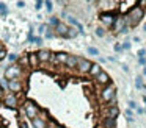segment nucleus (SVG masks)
Listing matches in <instances>:
<instances>
[{"label":"nucleus","instance_id":"obj_1","mask_svg":"<svg viewBox=\"0 0 146 128\" xmlns=\"http://www.w3.org/2000/svg\"><path fill=\"white\" fill-rule=\"evenodd\" d=\"M145 16V11L141 9V6H135V8L130 9L129 16L126 17V24H129L130 27H135V25L140 24V20L143 19Z\"/></svg>","mask_w":146,"mask_h":128},{"label":"nucleus","instance_id":"obj_2","mask_svg":"<svg viewBox=\"0 0 146 128\" xmlns=\"http://www.w3.org/2000/svg\"><path fill=\"white\" fill-rule=\"evenodd\" d=\"M101 97H102V100L107 102V103H110L113 98H116V89H115V86H111V84L105 86L101 92Z\"/></svg>","mask_w":146,"mask_h":128},{"label":"nucleus","instance_id":"obj_3","mask_svg":"<svg viewBox=\"0 0 146 128\" xmlns=\"http://www.w3.org/2000/svg\"><path fill=\"white\" fill-rule=\"evenodd\" d=\"M24 109H25V114H27V117H29L30 120H32V119H35V117H38V114H39L38 106H36L33 102H25Z\"/></svg>","mask_w":146,"mask_h":128},{"label":"nucleus","instance_id":"obj_4","mask_svg":"<svg viewBox=\"0 0 146 128\" xmlns=\"http://www.w3.org/2000/svg\"><path fill=\"white\" fill-rule=\"evenodd\" d=\"M5 77L7 80H17L21 77V67L17 66H10V67L5 70Z\"/></svg>","mask_w":146,"mask_h":128},{"label":"nucleus","instance_id":"obj_5","mask_svg":"<svg viewBox=\"0 0 146 128\" xmlns=\"http://www.w3.org/2000/svg\"><path fill=\"white\" fill-rule=\"evenodd\" d=\"M93 62L86 58H79V62H77V69H79L80 74H88L90 69H91Z\"/></svg>","mask_w":146,"mask_h":128},{"label":"nucleus","instance_id":"obj_6","mask_svg":"<svg viewBox=\"0 0 146 128\" xmlns=\"http://www.w3.org/2000/svg\"><path fill=\"white\" fill-rule=\"evenodd\" d=\"M7 86L11 92H21V91H22V83H21L19 80H8Z\"/></svg>","mask_w":146,"mask_h":128},{"label":"nucleus","instance_id":"obj_7","mask_svg":"<svg viewBox=\"0 0 146 128\" xmlns=\"http://www.w3.org/2000/svg\"><path fill=\"white\" fill-rule=\"evenodd\" d=\"M110 80H111L110 75H108L107 72H104V70L96 77V81H98L99 84H104V86H108V84H110Z\"/></svg>","mask_w":146,"mask_h":128},{"label":"nucleus","instance_id":"obj_8","mask_svg":"<svg viewBox=\"0 0 146 128\" xmlns=\"http://www.w3.org/2000/svg\"><path fill=\"white\" fill-rule=\"evenodd\" d=\"M3 102L8 108H16L17 106V97L14 95V94H8V95H5Z\"/></svg>","mask_w":146,"mask_h":128},{"label":"nucleus","instance_id":"obj_9","mask_svg":"<svg viewBox=\"0 0 146 128\" xmlns=\"http://www.w3.org/2000/svg\"><path fill=\"white\" fill-rule=\"evenodd\" d=\"M36 56H38V61L39 62H47V61H50V56H52V53L49 52V50H39L38 53H36Z\"/></svg>","mask_w":146,"mask_h":128},{"label":"nucleus","instance_id":"obj_10","mask_svg":"<svg viewBox=\"0 0 146 128\" xmlns=\"http://www.w3.org/2000/svg\"><path fill=\"white\" fill-rule=\"evenodd\" d=\"M111 27H113L116 31H121L124 27H126V17H115V22H113Z\"/></svg>","mask_w":146,"mask_h":128},{"label":"nucleus","instance_id":"obj_11","mask_svg":"<svg viewBox=\"0 0 146 128\" xmlns=\"http://www.w3.org/2000/svg\"><path fill=\"white\" fill-rule=\"evenodd\" d=\"M68 28H69V27H68L66 24H61V22H60V24H58L57 27H55V31H57L58 36L66 37V34H68Z\"/></svg>","mask_w":146,"mask_h":128},{"label":"nucleus","instance_id":"obj_12","mask_svg":"<svg viewBox=\"0 0 146 128\" xmlns=\"http://www.w3.org/2000/svg\"><path fill=\"white\" fill-rule=\"evenodd\" d=\"M101 20H102V24H104V25L111 27V25H113V22H115V17L111 14H108V12H104V14L101 16Z\"/></svg>","mask_w":146,"mask_h":128},{"label":"nucleus","instance_id":"obj_13","mask_svg":"<svg viewBox=\"0 0 146 128\" xmlns=\"http://www.w3.org/2000/svg\"><path fill=\"white\" fill-rule=\"evenodd\" d=\"M77 62H79V56H76V55H68L66 66H68L69 69H74V67H77Z\"/></svg>","mask_w":146,"mask_h":128},{"label":"nucleus","instance_id":"obj_14","mask_svg":"<svg viewBox=\"0 0 146 128\" xmlns=\"http://www.w3.org/2000/svg\"><path fill=\"white\" fill-rule=\"evenodd\" d=\"M32 123H33V128H46V127H47L46 120H44V119H41V117L32 119Z\"/></svg>","mask_w":146,"mask_h":128},{"label":"nucleus","instance_id":"obj_15","mask_svg":"<svg viewBox=\"0 0 146 128\" xmlns=\"http://www.w3.org/2000/svg\"><path fill=\"white\" fill-rule=\"evenodd\" d=\"M104 127L105 128H116V119L107 116V117L104 119Z\"/></svg>","mask_w":146,"mask_h":128},{"label":"nucleus","instance_id":"obj_16","mask_svg":"<svg viewBox=\"0 0 146 128\" xmlns=\"http://www.w3.org/2000/svg\"><path fill=\"white\" fill-rule=\"evenodd\" d=\"M101 72H102V67H101L99 64H91V69H90L88 74L91 75V77H94V78H96L99 74H101Z\"/></svg>","mask_w":146,"mask_h":128},{"label":"nucleus","instance_id":"obj_17","mask_svg":"<svg viewBox=\"0 0 146 128\" xmlns=\"http://www.w3.org/2000/svg\"><path fill=\"white\" fill-rule=\"evenodd\" d=\"M108 117H113L116 119L118 116H119V108L118 106H108V112H107Z\"/></svg>","mask_w":146,"mask_h":128},{"label":"nucleus","instance_id":"obj_18","mask_svg":"<svg viewBox=\"0 0 146 128\" xmlns=\"http://www.w3.org/2000/svg\"><path fill=\"white\" fill-rule=\"evenodd\" d=\"M66 59H68V53L60 52V53H55V61L61 62V64H66Z\"/></svg>","mask_w":146,"mask_h":128},{"label":"nucleus","instance_id":"obj_19","mask_svg":"<svg viewBox=\"0 0 146 128\" xmlns=\"http://www.w3.org/2000/svg\"><path fill=\"white\" fill-rule=\"evenodd\" d=\"M38 56H36V53H30L29 55V64H30V67H36L38 66Z\"/></svg>","mask_w":146,"mask_h":128},{"label":"nucleus","instance_id":"obj_20","mask_svg":"<svg viewBox=\"0 0 146 128\" xmlns=\"http://www.w3.org/2000/svg\"><path fill=\"white\" fill-rule=\"evenodd\" d=\"M77 33H79V31H77L76 28L69 27V28H68V34H66V37H76V36H77Z\"/></svg>","mask_w":146,"mask_h":128},{"label":"nucleus","instance_id":"obj_21","mask_svg":"<svg viewBox=\"0 0 146 128\" xmlns=\"http://www.w3.org/2000/svg\"><path fill=\"white\" fill-rule=\"evenodd\" d=\"M0 12H2V16H7L8 14V8L5 3H0Z\"/></svg>","mask_w":146,"mask_h":128},{"label":"nucleus","instance_id":"obj_22","mask_svg":"<svg viewBox=\"0 0 146 128\" xmlns=\"http://www.w3.org/2000/svg\"><path fill=\"white\" fill-rule=\"evenodd\" d=\"M135 84H137V87H138V89H141V87H143V78L141 77H137L135 78Z\"/></svg>","mask_w":146,"mask_h":128},{"label":"nucleus","instance_id":"obj_23","mask_svg":"<svg viewBox=\"0 0 146 128\" xmlns=\"http://www.w3.org/2000/svg\"><path fill=\"white\" fill-rule=\"evenodd\" d=\"M96 34H98L99 37H104V36H105V31H104V28H101V27H99V28H96Z\"/></svg>","mask_w":146,"mask_h":128},{"label":"nucleus","instance_id":"obj_24","mask_svg":"<svg viewBox=\"0 0 146 128\" xmlns=\"http://www.w3.org/2000/svg\"><path fill=\"white\" fill-rule=\"evenodd\" d=\"M49 24H50L52 27H57V25L60 24V20H58L57 17H50V20H49Z\"/></svg>","mask_w":146,"mask_h":128},{"label":"nucleus","instance_id":"obj_25","mask_svg":"<svg viewBox=\"0 0 146 128\" xmlns=\"http://www.w3.org/2000/svg\"><path fill=\"white\" fill-rule=\"evenodd\" d=\"M88 53H90V55H99V50L98 49H94V47H88Z\"/></svg>","mask_w":146,"mask_h":128},{"label":"nucleus","instance_id":"obj_26","mask_svg":"<svg viewBox=\"0 0 146 128\" xmlns=\"http://www.w3.org/2000/svg\"><path fill=\"white\" fill-rule=\"evenodd\" d=\"M21 64H22V66H29V56H24V58L21 59Z\"/></svg>","mask_w":146,"mask_h":128},{"label":"nucleus","instance_id":"obj_27","mask_svg":"<svg viewBox=\"0 0 146 128\" xmlns=\"http://www.w3.org/2000/svg\"><path fill=\"white\" fill-rule=\"evenodd\" d=\"M46 8H47L49 12L52 11V2H50V0H46Z\"/></svg>","mask_w":146,"mask_h":128},{"label":"nucleus","instance_id":"obj_28","mask_svg":"<svg viewBox=\"0 0 146 128\" xmlns=\"http://www.w3.org/2000/svg\"><path fill=\"white\" fill-rule=\"evenodd\" d=\"M8 59H10L11 62H14V61H17V55H14V53H11L10 56H8Z\"/></svg>","mask_w":146,"mask_h":128},{"label":"nucleus","instance_id":"obj_29","mask_svg":"<svg viewBox=\"0 0 146 128\" xmlns=\"http://www.w3.org/2000/svg\"><path fill=\"white\" fill-rule=\"evenodd\" d=\"M5 58H7V52H5V49H3V50H0V61L5 59Z\"/></svg>","mask_w":146,"mask_h":128},{"label":"nucleus","instance_id":"obj_30","mask_svg":"<svg viewBox=\"0 0 146 128\" xmlns=\"http://www.w3.org/2000/svg\"><path fill=\"white\" fill-rule=\"evenodd\" d=\"M145 53H146V50H145V49H141V50L138 52V56H140V58H145Z\"/></svg>","mask_w":146,"mask_h":128},{"label":"nucleus","instance_id":"obj_31","mask_svg":"<svg viewBox=\"0 0 146 128\" xmlns=\"http://www.w3.org/2000/svg\"><path fill=\"white\" fill-rule=\"evenodd\" d=\"M129 106H130V108H133V109H137V103H135V102H132V100L129 102Z\"/></svg>","mask_w":146,"mask_h":128},{"label":"nucleus","instance_id":"obj_32","mask_svg":"<svg viewBox=\"0 0 146 128\" xmlns=\"http://www.w3.org/2000/svg\"><path fill=\"white\" fill-rule=\"evenodd\" d=\"M19 125H21V128H29V127H27V123H25L24 120H21V122H19Z\"/></svg>","mask_w":146,"mask_h":128},{"label":"nucleus","instance_id":"obj_33","mask_svg":"<svg viewBox=\"0 0 146 128\" xmlns=\"http://www.w3.org/2000/svg\"><path fill=\"white\" fill-rule=\"evenodd\" d=\"M46 28H47L46 25H41V27H39V33H44V31H46Z\"/></svg>","mask_w":146,"mask_h":128},{"label":"nucleus","instance_id":"obj_34","mask_svg":"<svg viewBox=\"0 0 146 128\" xmlns=\"http://www.w3.org/2000/svg\"><path fill=\"white\" fill-rule=\"evenodd\" d=\"M121 50H123V49H121V45H119V44H116V45H115V52H121Z\"/></svg>","mask_w":146,"mask_h":128},{"label":"nucleus","instance_id":"obj_35","mask_svg":"<svg viewBox=\"0 0 146 128\" xmlns=\"http://www.w3.org/2000/svg\"><path fill=\"white\" fill-rule=\"evenodd\" d=\"M127 31H129V27H127V25H126V27H124L123 30H121V33H123V34H126Z\"/></svg>","mask_w":146,"mask_h":128},{"label":"nucleus","instance_id":"obj_36","mask_svg":"<svg viewBox=\"0 0 146 128\" xmlns=\"http://www.w3.org/2000/svg\"><path fill=\"white\" fill-rule=\"evenodd\" d=\"M17 6H19V8H24V6H25V3L21 0V2H17Z\"/></svg>","mask_w":146,"mask_h":128},{"label":"nucleus","instance_id":"obj_37","mask_svg":"<svg viewBox=\"0 0 146 128\" xmlns=\"http://www.w3.org/2000/svg\"><path fill=\"white\" fill-rule=\"evenodd\" d=\"M129 47H130V44H129V42H126L123 47H121V49H129Z\"/></svg>","mask_w":146,"mask_h":128},{"label":"nucleus","instance_id":"obj_38","mask_svg":"<svg viewBox=\"0 0 146 128\" xmlns=\"http://www.w3.org/2000/svg\"><path fill=\"white\" fill-rule=\"evenodd\" d=\"M140 64L145 66V64H146V59H145V58H140Z\"/></svg>","mask_w":146,"mask_h":128},{"label":"nucleus","instance_id":"obj_39","mask_svg":"<svg viewBox=\"0 0 146 128\" xmlns=\"http://www.w3.org/2000/svg\"><path fill=\"white\" fill-rule=\"evenodd\" d=\"M46 128H57V127H55L54 123H50V125H47V127H46Z\"/></svg>","mask_w":146,"mask_h":128},{"label":"nucleus","instance_id":"obj_40","mask_svg":"<svg viewBox=\"0 0 146 128\" xmlns=\"http://www.w3.org/2000/svg\"><path fill=\"white\" fill-rule=\"evenodd\" d=\"M0 97H3V89L0 87Z\"/></svg>","mask_w":146,"mask_h":128},{"label":"nucleus","instance_id":"obj_41","mask_svg":"<svg viewBox=\"0 0 146 128\" xmlns=\"http://www.w3.org/2000/svg\"><path fill=\"white\" fill-rule=\"evenodd\" d=\"M143 75H145V77H146V67L143 69Z\"/></svg>","mask_w":146,"mask_h":128},{"label":"nucleus","instance_id":"obj_42","mask_svg":"<svg viewBox=\"0 0 146 128\" xmlns=\"http://www.w3.org/2000/svg\"><path fill=\"white\" fill-rule=\"evenodd\" d=\"M143 102H145V105H146V95H143Z\"/></svg>","mask_w":146,"mask_h":128},{"label":"nucleus","instance_id":"obj_43","mask_svg":"<svg viewBox=\"0 0 146 128\" xmlns=\"http://www.w3.org/2000/svg\"><path fill=\"white\" fill-rule=\"evenodd\" d=\"M0 50H3V45H2V44H0Z\"/></svg>","mask_w":146,"mask_h":128},{"label":"nucleus","instance_id":"obj_44","mask_svg":"<svg viewBox=\"0 0 146 128\" xmlns=\"http://www.w3.org/2000/svg\"><path fill=\"white\" fill-rule=\"evenodd\" d=\"M86 2H94V0H86Z\"/></svg>","mask_w":146,"mask_h":128},{"label":"nucleus","instance_id":"obj_45","mask_svg":"<svg viewBox=\"0 0 146 128\" xmlns=\"http://www.w3.org/2000/svg\"><path fill=\"white\" fill-rule=\"evenodd\" d=\"M145 31H146V24H145Z\"/></svg>","mask_w":146,"mask_h":128},{"label":"nucleus","instance_id":"obj_46","mask_svg":"<svg viewBox=\"0 0 146 128\" xmlns=\"http://www.w3.org/2000/svg\"><path fill=\"white\" fill-rule=\"evenodd\" d=\"M143 112H146V109H145V111H143Z\"/></svg>","mask_w":146,"mask_h":128},{"label":"nucleus","instance_id":"obj_47","mask_svg":"<svg viewBox=\"0 0 146 128\" xmlns=\"http://www.w3.org/2000/svg\"><path fill=\"white\" fill-rule=\"evenodd\" d=\"M0 128H3V127H0Z\"/></svg>","mask_w":146,"mask_h":128}]
</instances>
